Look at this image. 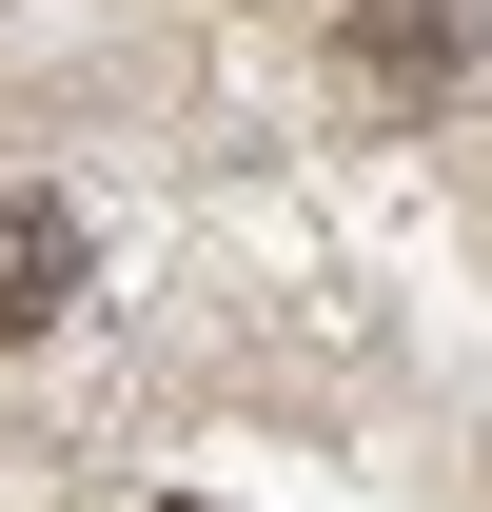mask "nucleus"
Listing matches in <instances>:
<instances>
[{
    "label": "nucleus",
    "instance_id": "2",
    "mask_svg": "<svg viewBox=\"0 0 492 512\" xmlns=\"http://www.w3.org/2000/svg\"><path fill=\"white\" fill-rule=\"evenodd\" d=\"M433 60H473V0H374V20H355V79H374V99H414Z\"/></svg>",
    "mask_w": 492,
    "mask_h": 512
},
{
    "label": "nucleus",
    "instance_id": "1",
    "mask_svg": "<svg viewBox=\"0 0 492 512\" xmlns=\"http://www.w3.org/2000/svg\"><path fill=\"white\" fill-rule=\"evenodd\" d=\"M60 296H79V217L60 197H0V335H40Z\"/></svg>",
    "mask_w": 492,
    "mask_h": 512
}]
</instances>
